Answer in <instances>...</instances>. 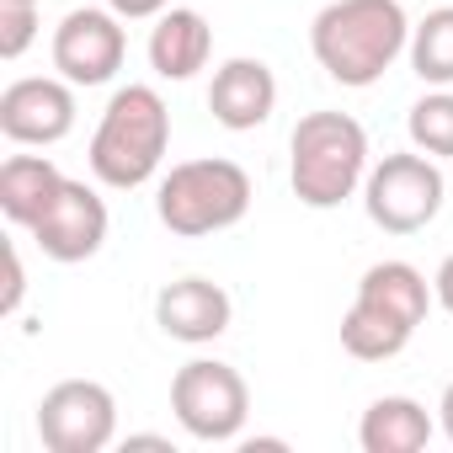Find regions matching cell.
<instances>
[{
	"instance_id": "cell-24",
	"label": "cell",
	"mask_w": 453,
	"mask_h": 453,
	"mask_svg": "<svg viewBox=\"0 0 453 453\" xmlns=\"http://www.w3.org/2000/svg\"><path fill=\"white\" fill-rule=\"evenodd\" d=\"M33 6H43V0H33Z\"/></svg>"
},
{
	"instance_id": "cell-18",
	"label": "cell",
	"mask_w": 453,
	"mask_h": 453,
	"mask_svg": "<svg viewBox=\"0 0 453 453\" xmlns=\"http://www.w3.org/2000/svg\"><path fill=\"white\" fill-rule=\"evenodd\" d=\"M405 128H411V144H416L421 155H432V160H453V91H448V86L426 91V96L411 107Z\"/></svg>"
},
{
	"instance_id": "cell-22",
	"label": "cell",
	"mask_w": 453,
	"mask_h": 453,
	"mask_svg": "<svg viewBox=\"0 0 453 453\" xmlns=\"http://www.w3.org/2000/svg\"><path fill=\"white\" fill-rule=\"evenodd\" d=\"M432 294H437V304L453 315V257H442V267H437V278H432Z\"/></svg>"
},
{
	"instance_id": "cell-14",
	"label": "cell",
	"mask_w": 453,
	"mask_h": 453,
	"mask_svg": "<svg viewBox=\"0 0 453 453\" xmlns=\"http://www.w3.org/2000/svg\"><path fill=\"white\" fill-rule=\"evenodd\" d=\"M213 54V27L203 12L192 6H171L155 17V33H150V70L160 81H192Z\"/></svg>"
},
{
	"instance_id": "cell-6",
	"label": "cell",
	"mask_w": 453,
	"mask_h": 453,
	"mask_svg": "<svg viewBox=\"0 0 453 453\" xmlns=\"http://www.w3.org/2000/svg\"><path fill=\"white\" fill-rule=\"evenodd\" d=\"M171 411L181 432L197 442H235L251 416V389L241 368L219 363V357H192L171 379Z\"/></svg>"
},
{
	"instance_id": "cell-2",
	"label": "cell",
	"mask_w": 453,
	"mask_h": 453,
	"mask_svg": "<svg viewBox=\"0 0 453 453\" xmlns=\"http://www.w3.org/2000/svg\"><path fill=\"white\" fill-rule=\"evenodd\" d=\"M432 283L411 262H373L357 283L352 310L342 315V347L357 363H389L411 347L416 326L432 310Z\"/></svg>"
},
{
	"instance_id": "cell-3",
	"label": "cell",
	"mask_w": 453,
	"mask_h": 453,
	"mask_svg": "<svg viewBox=\"0 0 453 453\" xmlns=\"http://www.w3.org/2000/svg\"><path fill=\"white\" fill-rule=\"evenodd\" d=\"M165 144H171V107L155 86H123L112 91L96 134H91V176L102 187H144L160 160H165Z\"/></svg>"
},
{
	"instance_id": "cell-17",
	"label": "cell",
	"mask_w": 453,
	"mask_h": 453,
	"mask_svg": "<svg viewBox=\"0 0 453 453\" xmlns=\"http://www.w3.org/2000/svg\"><path fill=\"white\" fill-rule=\"evenodd\" d=\"M405 54H411V70L426 86H453V6L426 12L411 27V49Z\"/></svg>"
},
{
	"instance_id": "cell-19",
	"label": "cell",
	"mask_w": 453,
	"mask_h": 453,
	"mask_svg": "<svg viewBox=\"0 0 453 453\" xmlns=\"http://www.w3.org/2000/svg\"><path fill=\"white\" fill-rule=\"evenodd\" d=\"M38 38V6L33 0H0V59H22Z\"/></svg>"
},
{
	"instance_id": "cell-1",
	"label": "cell",
	"mask_w": 453,
	"mask_h": 453,
	"mask_svg": "<svg viewBox=\"0 0 453 453\" xmlns=\"http://www.w3.org/2000/svg\"><path fill=\"white\" fill-rule=\"evenodd\" d=\"M310 49L336 86L363 91L411 49V17L400 0H331L310 22Z\"/></svg>"
},
{
	"instance_id": "cell-11",
	"label": "cell",
	"mask_w": 453,
	"mask_h": 453,
	"mask_svg": "<svg viewBox=\"0 0 453 453\" xmlns=\"http://www.w3.org/2000/svg\"><path fill=\"white\" fill-rule=\"evenodd\" d=\"M75 128V86L59 75H27L0 91V134L12 144H59Z\"/></svg>"
},
{
	"instance_id": "cell-10",
	"label": "cell",
	"mask_w": 453,
	"mask_h": 453,
	"mask_svg": "<svg viewBox=\"0 0 453 453\" xmlns=\"http://www.w3.org/2000/svg\"><path fill=\"white\" fill-rule=\"evenodd\" d=\"M33 241H38V251L49 262H65V267L91 262L102 251V241H107V203H102V192L75 181V176H65L59 197L33 224Z\"/></svg>"
},
{
	"instance_id": "cell-8",
	"label": "cell",
	"mask_w": 453,
	"mask_h": 453,
	"mask_svg": "<svg viewBox=\"0 0 453 453\" xmlns=\"http://www.w3.org/2000/svg\"><path fill=\"white\" fill-rule=\"evenodd\" d=\"M38 437L49 453H102L118 437V400L96 379H59L38 400Z\"/></svg>"
},
{
	"instance_id": "cell-21",
	"label": "cell",
	"mask_w": 453,
	"mask_h": 453,
	"mask_svg": "<svg viewBox=\"0 0 453 453\" xmlns=\"http://www.w3.org/2000/svg\"><path fill=\"white\" fill-rule=\"evenodd\" d=\"M22 294H27V273H22V257H17V246H12V283H6V299H0V310L17 315V310H22Z\"/></svg>"
},
{
	"instance_id": "cell-16",
	"label": "cell",
	"mask_w": 453,
	"mask_h": 453,
	"mask_svg": "<svg viewBox=\"0 0 453 453\" xmlns=\"http://www.w3.org/2000/svg\"><path fill=\"white\" fill-rule=\"evenodd\" d=\"M59 187H65V171L49 155H12L0 165V213L22 224V230H33L49 213V203L59 197Z\"/></svg>"
},
{
	"instance_id": "cell-12",
	"label": "cell",
	"mask_w": 453,
	"mask_h": 453,
	"mask_svg": "<svg viewBox=\"0 0 453 453\" xmlns=\"http://www.w3.org/2000/svg\"><path fill=\"white\" fill-rule=\"evenodd\" d=\"M230 294L208 278H176L155 294V326L171 336V342H187V347H203V342H219L230 331Z\"/></svg>"
},
{
	"instance_id": "cell-23",
	"label": "cell",
	"mask_w": 453,
	"mask_h": 453,
	"mask_svg": "<svg viewBox=\"0 0 453 453\" xmlns=\"http://www.w3.org/2000/svg\"><path fill=\"white\" fill-rule=\"evenodd\" d=\"M437 416H442V432H448V442H453V384L442 389V400H437Z\"/></svg>"
},
{
	"instance_id": "cell-9",
	"label": "cell",
	"mask_w": 453,
	"mask_h": 453,
	"mask_svg": "<svg viewBox=\"0 0 453 453\" xmlns=\"http://www.w3.org/2000/svg\"><path fill=\"white\" fill-rule=\"evenodd\" d=\"M123 54H128V33L118 12L81 6L54 27V70L70 86H107L123 70Z\"/></svg>"
},
{
	"instance_id": "cell-15",
	"label": "cell",
	"mask_w": 453,
	"mask_h": 453,
	"mask_svg": "<svg viewBox=\"0 0 453 453\" xmlns=\"http://www.w3.org/2000/svg\"><path fill=\"white\" fill-rule=\"evenodd\" d=\"M357 442H363V453H421L432 442V416L411 395H384L363 411Z\"/></svg>"
},
{
	"instance_id": "cell-7",
	"label": "cell",
	"mask_w": 453,
	"mask_h": 453,
	"mask_svg": "<svg viewBox=\"0 0 453 453\" xmlns=\"http://www.w3.org/2000/svg\"><path fill=\"white\" fill-rule=\"evenodd\" d=\"M442 192H448V181H442L437 160L421 150H405V155H384L379 165H368L363 208L384 235H416L442 213Z\"/></svg>"
},
{
	"instance_id": "cell-5",
	"label": "cell",
	"mask_w": 453,
	"mask_h": 453,
	"mask_svg": "<svg viewBox=\"0 0 453 453\" xmlns=\"http://www.w3.org/2000/svg\"><path fill=\"white\" fill-rule=\"evenodd\" d=\"M155 213L171 235H219V230H235V224L251 213V176L235 160H181L165 171L160 192H155Z\"/></svg>"
},
{
	"instance_id": "cell-13",
	"label": "cell",
	"mask_w": 453,
	"mask_h": 453,
	"mask_svg": "<svg viewBox=\"0 0 453 453\" xmlns=\"http://www.w3.org/2000/svg\"><path fill=\"white\" fill-rule=\"evenodd\" d=\"M278 107V75L262 59H224L208 86V112L230 134H251L273 118Z\"/></svg>"
},
{
	"instance_id": "cell-20",
	"label": "cell",
	"mask_w": 453,
	"mask_h": 453,
	"mask_svg": "<svg viewBox=\"0 0 453 453\" xmlns=\"http://www.w3.org/2000/svg\"><path fill=\"white\" fill-rule=\"evenodd\" d=\"M107 12H118L123 22H144V17L171 12V0H107Z\"/></svg>"
},
{
	"instance_id": "cell-4",
	"label": "cell",
	"mask_w": 453,
	"mask_h": 453,
	"mask_svg": "<svg viewBox=\"0 0 453 453\" xmlns=\"http://www.w3.org/2000/svg\"><path fill=\"white\" fill-rule=\"evenodd\" d=\"M288 181L304 208H342L368 181V134L347 112H304L288 139Z\"/></svg>"
}]
</instances>
